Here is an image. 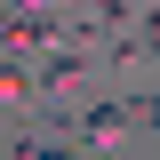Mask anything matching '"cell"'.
<instances>
[{
  "label": "cell",
  "instance_id": "52a82bcc",
  "mask_svg": "<svg viewBox=\"0 0 160 160\" xmlns=\"http://www.w3.org/2000/svg\"><path fill=\"white\" fill-rule=\"evenodd\" d=\"M104 160H120V152H104Z\"/></svg>",
  "mask_w": 160,
  "mask_h": 160
},
{
  "label": "cell",
  "instance_id": "6da1fadb",
  "mask_svg": "<svg viewBox=\"0 0 160 160\" xmlns=\"http://www.w3.org/2000/svg\"><path fill=\"white\" fill-rule=\"evenodd\" d=\"M128 120H136V104H96V112L80 120V136L104 144V152H120V144H128Z\"/></svg>",
  "mask_w": 160,
  "mask_h": 160
},
{
  "label": "cell",
  "instance_id": "3957f363",
  "mask_svg": "<svg viewBox=\"0 0 160 160\" xmlns=\"http://www.w3.org/2000/svg\"><path fill=\"white\" fill-rule=\"evenodd\" d=\"M24 96H32V72L16 56H0V104H24Z\"/></svg>",
  "mask_w": 160,
  "mask_h": 160
},
{
  "label": "cell",
  "instance_id": "5b68a950",
  "mask_svg": "<svg viewBox=\"0 0 160 160\" xmlns=\"http://www.w3.org/2000/svg\"><path fill=\"white\" fill-rule=\"evenodd\" d=\"M136 120H152V128H160V96H136Z\"/></svg>",
  "mask_w": 160,
  "mask_h": 160
},
{
  "label": "cell",
  "instance_id": "7a4b0ae2",
  "mask_svg": "<svg viewBox=\"0 0 160 160\" xmlns=\"http://www.w3.org/2000/svg\"><path fill=\"white\" fill-rule=\"evenodd\" d=\"M40 80H48V88H80V80H88V56H72V48H48V64H40Z\"/></svg>",
  "mask_w": 160,
  "mask_h": 160
},
{
  "label": "cell",
  "instance_id": "277c9868",
  "mask_svg": "<svg viewBox=\"0 0 160 160\" xmlns=\"http://www.w3.org/2000/svg\"><path fill=\"white\" fill-rule=\"evenodd\" d=\"M32 160H80V152H72L64 136H40V152H32Z\"/></svg>",
  "mask_w": 160,
  "mask_h": 160
},
{
  "label": "cell",
  "instance_id": "8992f818",
  "mask_svg": "<svg viewBox=\"0 0 160 160\" xmlns=\"http://www.w3.org/2000/svg\"><path fill=\"white\" fill-rule=\"evenodd\" d=\"M144 48H160V8H152V24H144Z\"/></svg>",
  "mask_w": 160,
  "mask_h": 160
}]
</instances>
